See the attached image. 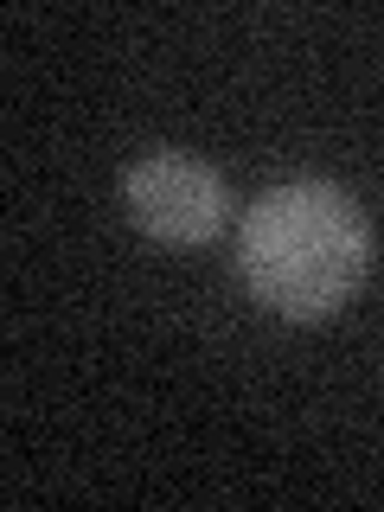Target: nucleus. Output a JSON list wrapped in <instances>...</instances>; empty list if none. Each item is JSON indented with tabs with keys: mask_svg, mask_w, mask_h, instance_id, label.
Wrapping results in <instances>:
<instances>
[{
	"mask_svg": "<svg viewBox=\"0 0 384 512\" xmlns=\"http://www.w3.org/2000/svg\"><path fill=\"white\" fill-rule=\"evenodd\" d=\"M237 269L256 308L282 320H327L359 295L372 269V224L340 186L295 180L269 186L244 212L237 231Z\"/></svg>",
	"mask_w": 384,
	"mask_h": 512,
	"instance_id": "f257e3e1",
	"label": "nucleus"
},
{
	"mask_svg": "<svg viewBox=\"0 0 384 512\" xmlns=\"http://www.w3.org/2000/svg\"><path fill=\"white\" fill-rule=\"evenodd\" d=\"M122 205L128 224L148 231L154 244H180L199 250L231 224V186L212 160L180 154V148H154L122 173Z\"/></svg>",
	"mask_w": 384,
	"mask_h": 512,
	"instance_id": "f03ea898",
	"label": "nucleus"
}]
</instances>
